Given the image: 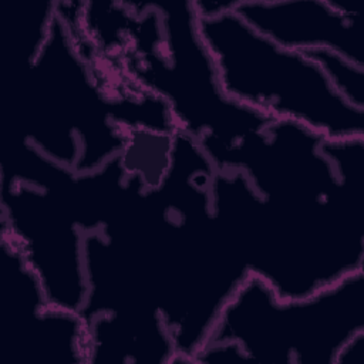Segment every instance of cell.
Masks as SVG:
<instances>
[{"label":"cell","instance_id":"1","mask_svg":"<svg viewBox=\"0 0 364 364\" xmlns=\"http://www.w3.org/2000/svg\"><path fill=\"white\" fill-rule=\"evenodd\" d=\"M226 98L269 121H290L323 141L364 136V111L350 105L311 57L284 48L233 10L198 17Z\"/></svg>","mask_w":364,"mask_h":364},{"label":"cell","instance_id":"2","mask_svg":"<svg viewBox=\"0 0 364 364\" xmlns=\"http://www.w3.org/2000/svg\"><path fill=\"white\" fill-rule=\"evenodd\" d=\"M27 68L21 141L75 172L121 154L125 132L114 119L108 77L80 47L55 3L47 37Z\"/></svg>","mask_w":364,"mask_h":364},{"label":"cell","instance_id":"3","mask_svg":"<svg viewBox=\"0 0 364 364\" xmlns=\"http://www.w3.org/2000/svg\"><path fill=\"white\" fill-rule=\"evenodd\" d=\"M161 26H146L107 67L162 98L178 131L196 141L232 145L272 121L225 97L191 1H152Z\"/></svg>","mask_w":364,"mask_h":364},{"label":"cell","instance_id":"4","mask_svg":"<svg viewBox=\"0 0 364 364\" xmlns=\"http://www.w3.org/2000/svg\"><path fill=\"white\" fill-rule=\"evenodd\" d=\"M364 331V270L303 299L280 300L249 274L223 307L209 341H233L249 361L336 364Z\"/></svg>","mask_w":364,"mask_h":364},{"label":"cell","instance_id":"5","mask_svg":"<svg viewBox=\"0 0 364 364\" xmlns=\"http://www.w3.org/2000/svg\"><path fill=\"white\" fill-rule=\"evenodd\" d=\"M1 240L11 245L41 283L48 306L81 313L87 299L84 237L54 192L0 181Z\"/></svg>","mask_w":364,"mask_h":364},{"label":"cell","instance_id":"6","mask_svg":"<svg viewBox=\"0 0 364 364\" xmlns=\"http://www.w3.org/2000/svg\"><path fill=\"white\" fill-rule=\"evenodd\" d=\"M198 142L216 171L242 172L255 192L272 203H316L340 186L323 139L290 121H272L232 145Z\"/></svg>","mask_w":364,"mask_h":364},{"label":"cell","instance_id":"7","mask_svg":"<svg viewBox=\"0 0 364 364\" xmlns=\"http://www.w3.org/2000/svg\"><path fill=\"white\" fill-rule=\"evenodd\" d=\"M246 24L294 51L327 50L364 67L360 13L333 0H237Z\"/></svg>","mask_w":364,"mask_h":364},{"label":"cell","instance_id":"8","mask_svg":"<svg viewBox=\"0 0 364 364\" xmlns=\"http://www.w3.org/2000/svg\"><path fill=\"white\" fill-rule=\"evenodd\" d=\"M85 327L87 364L176 363L173 338L156 310L102 313L87 320Z\"/></svg>","mask_w":364,"mask_h":364},{"label":"cell","instance_id":"9","mask_svg":"<svg viewBox=\"0 0 364 364\" xmlns=\"http://www.w3.org/2000/svg\"><path fill=\"white\" fill-rule=\"evenodd\" d=\"M31 353L40 361L87 364V327L81 313L47 306L28 320Z\"/></svg>","mask_w":364,"mask_h":364},{"label":"cell","instance_id":"10","mask_svg":"<svg viewBox=\"0 0 364 364\" xmlns=\"http://www.w3.org/2000/svg\"><path fill=\"white\" fill-rule=\"evenodd\" d=\"M125 144L119 154L129 175L138 176L148 188L161 183L171 164L173 134L146 129H124Z\"/></svg>","mask_w":364,"mask_h":364},{"label":"cell","instance_id":"11","mask_svg":"<svg viewBox=\"0 0 364 364\" xmlns=\"http://www.w3.org/2000/svg\"><path fill=\"white\" fill-rule=\"evenodd\" d=\"M321 65L338 94L354 108L364 111V67L327 50L303 53Z\"/></svg>","mask_w":364,"mask_h":364}]
</instances>
